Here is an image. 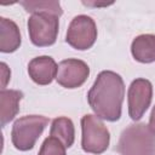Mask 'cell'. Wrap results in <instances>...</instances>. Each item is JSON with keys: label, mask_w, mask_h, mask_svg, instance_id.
<instances>
[{"label": "cell", "mask_w": 155, "mask_h": 155, "mask_svg": "<svg viewBox=\"0 0 155 155\" xmlns=\"http://www.w3.org/2000/svg\"><path fill=\"white\" fill-rule=\"evenodd\" d=\"M88 75L90 68L84 61L68 58L58 64L56 80L61 86L65 88H76L84 85Z\"/></svg>", "instance_id": "cell-8"}, {"label": "cell", "mask_w": 155, "mask_h": 155, "mask_svg": "<svg viewBox=\"0 0 155 155\" xmlns=\"http://www.w3.org/2000/svg\"><path fill=\"white\" fill-rule=\"evenodd\" d=\"M38 155H67L65 145L58 138L50 136L44 140Z\"/></svg>", "instance_id": "cell-15"}, {"label": "cell", "mask_w": 155, "mask_h": 155, "mask_svg": "<svg viewBox=\"0 0 155 155\" xmlns=\"http://www.w3.org/2000/svg\"><path fill=\"white\" fill-rule=\"evenodd\" d=\"M23 92L18 90H1L0 92V120L1 126H6L15 119L19 110V102Z\"/></svg>", "instance_id": "cell-10"}, {"label": "cell", "mask_w": 155, "mask_h": 155, "mask_svg": "<svg viewBox=\"0 0 155 155\" xmlns=\"http://www.w3.org/2000/svg\"><path fill=\"white\" fill-rule=\"evenodd\" d=\"M47 124L48 117L42 115H25L17 119L11 131L12 144L21 151L30 150Z\"/></svg>", "instance_id": "cell-3"}, {"label": "cell", "mask_w": 155, "mask_h": 155, "mask_svg": "<svg viewBox=\"0 0 155 155\" xmlns=\"http://www.w3.org/2000/svg\"><path fill=\"white\" fill-rule=\"evenodd\" d=\"M21 45V33L17 24L8 18H0V51L4 53L15 52Z\"/></svg>", "instance_id": "cell-11"}, {"label": "cell", "mask_w": 155, "mask_h": 155, "mask_svg": "<svg viewBox=\"0 0 155 155\" xmlns=\"http://www.w3.org/2000/svg\"><path fill=\"white\" fill-rule=\"evenodd\" d=\"M97 39V27L94 21L86 15L74 17L68 27L65 41L74 48L84 51L93 46Z\"/></svg>", "instance_id": "cell-6"}, {"label": "cell", "mask_w": 155, "mask_h": 155, "mask_svg": "<svg viewBox=\"0 0 155 155\" xmlns=\"http://www.w3.org/2000/svg\"><path fill=\"white\" fill-rule=\"evenodd\" d=\"M0 67H1V87H2V90H5V87H6V85H7L8 80H10L11 71L7 68L6 63H4V62L0 63Z\"/></svg>", "instance_id": "cell-16"}, {"label": "cell", "mask_w": 155, "mask_h": 155, "mask_svg": "<svg viewBox=\"0 0 155 155\" xmlns=\"http://www.w3.org/2000/svg\"><path fill=\"white\" fill-rule=\"evenodd\" d=\"M133 58L140 63L155 62V35L142 34L133 39L131 45Z\"/></svg>", "instance_id": "cell-12"}, {"label": "cell", "mask_w": 155, "mask_h": 155, "mask_svg": "<svg viewBox=\"0 0 155 155\" xmlns=\"http://www.w3.org/2000/svg\"><path fill=\"white\" fill-rule=\"evenodd\" d=\"M81 147L90 154L104 153L110 142V134L102 120L92 114H86L81 119Z\"/></svg>", "instance_id": "cell-4"}, {"label": "cell", "mask_w": 155, "mask_h": 155, "mask_svg": "<svg viewBox=\"0 0 155 155\" xmlns=\"http://www.w3.org/2000/svg\"><path fill=\"white\" fill-rule=\"evenodd\" d=\"M125 97L122 78L111 70H103L87 93V101L96 116L107 121H117Z\"/></svg>", "instance_id": "cell-1"}, {"label": "cell", "mask_w": 155, "mask_h": 155, "mask_svg": "<svg viewBox=\"0 0 155 155\" xmlns=\"http://www.w3.org/2000/svg\"><path fill=\"white\" fill-rule=\"evenodd\" d=\"M116 151L120 155H155V133L149 125L132 124L121 132Z\"/></svg>", "instance_id": "cell-2"}, {"label": "cell", "mask_w": 155, "mask_h": 155, "mask_svg": "<svg viewBox=\"0 0 155 155\" xmlns=\"http://www.w3.org/2000/svg\"><path fill=\"white\" fill-rule=\"evenodd\" d=\"M58 16L50 12L33 13L28 19L30 41L39 47L53 45L58 35Z\"/></svg>", "instance_id": "cell-5"}, {"label": "cell", "mask_w": 155, "mask_h": 155, "mask_svg": "<svg viewBox=\"0 0 155 155\" xmlns=\"http://www.w3.org/2000/svg\"><path fill=\"white\" fill-rule=\"evenodd\" d=\"M50 136L58 138L65 145V148H70L75 139V128L73 121L65 116L53 119L50 130Z\"/></svg>", "instance_id": "cell-13"}, {"label": "cell", "mask_w": 155, "mask_h": 155, "mask_svg": "<svg viewBox=\"0 0 155 155\" xmlns=\"http://www.w3.org/2000/svg\"><path fill=\"white\" fill-rule=\"evenodd\" d=\"M19 4L31 15L38 12H50L61 17L63 13L58 1H21Z\"/></svg>", "instance_id": "cell-14"}, {"label": "cell", "mask_w": 155, "mask_h": 155, "mask_svg": "<svg viewBox=\"0 0 155 155\" xmlns=\"http://www.w3.org/2000/svg\"><path fill=\"white\" fill-rule=\"evenodd\" d=\"M128 115L132 120L142 119L153 99V85L149 80L139 78L131 82L128 87Z\"/></svg>", "instance_id": "cell-7"}, {"label": "cell", "mask_w": 155, "mask_h": 155, "mask_svg": "<svg viewBox=\"0 0 155 155\" xmlns=\"http://www.w3.org/2000/svg\"><path fill=\"white\" fill-rule=\"evenodd\" d=\"M149 127H150L151 131L155 133V107L153 108L151 114H150V117H149Z\"/></svg>", "instance_id": "cell-17"}, {"label": "cell", "mask_w": 155, "mask_h": 155, "mask_svg": "<svg viewBox=\"0 0 155 155\" xmlns=\"http://www.w3.org/2000/svg\"><path fill=\"white\" fill-rule=\"evenodd\" d=\"M58 65L50 56H39L28 64V74L38 85H48L57 76Z\"/></svg>", "instance_id": "cell-9"}]
</instances>
